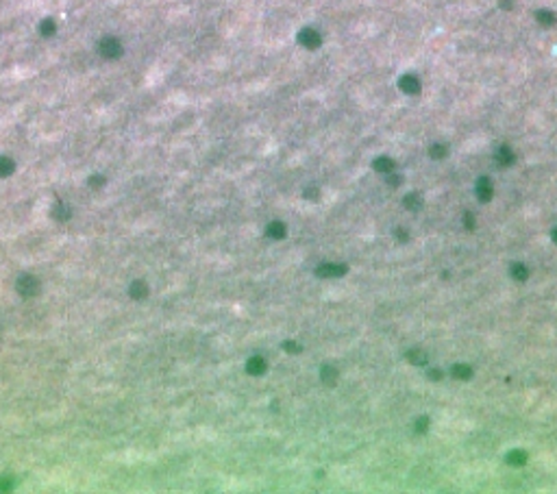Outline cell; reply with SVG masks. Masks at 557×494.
Masks as SVG:
<instances>
[{
	"label": "cell",
	"instance_id": "5bb4252c",
	"mask_svg": "<svg viewBox=\"0 0 557 494\" xmlns=\"http://www.w3.org/2000/svg\"><path fill=\"white\" fill-rule=\"evenodd\" d=\"M133 296L138 298V296H146V286L144 283H135L133 286Z\"/></svg>",
	"mask_w": 557,
	"mask_h": 494
},
{
	"label": "cell",
	"instance_id": "7a4b0ae2",
	"mask_svg": "<svg viewBox=\"0 0 557 494\" xmlns=\"http://www.w3.org/2000/svg\"><path fill=\"white\" fill-rule=\"evenodd\" d=\"M37 290H40V283L33 277H29V274H24V277L17 279V292H20V294L33 296V294H37Z\"/></svg>",
	"mask_w": 557,
	"mask_h": 494
},
{
	"label": "cell",
	"instance_id": "8992f818",
	"mask_svg": "<svg viewBox=\"0 0 557 494\" xmlns=\"http://www.w3.org/2000/svg\"><path fill=\"white\" fill-rule=\"evenodd\" d=\"M40 31H42L44 37H50V35H54V31H57V24H54L50 17H46V20L40 24Z\"/></svg>",
	"mask_w": 557,
	"mask_h": 494
},
{
	"label": "cell",
	"instance_id": "6da1fadb",
	"mask_svg": "<svg viewBox=\"0 0 557 494\" xmlns=\"http://www.w3.org/2000/svg\"><path fill=\"white\" fill-rule=\"evenodd\" d=\"M98 52L103 54L105 59H118L122 54V44L118 42L116 37H105V40H100V44H98Z\"/></svg>",
	"mask_w": 557,
	"mask_h": 494
},
{
	"label": "cell",
	"instance_id": "52a82bcc",
	"mask_svg": "<svg viewBox=\"0 0 557 494\" xmlns=\"http://www.w3.org/2000/svg\"><path fill=\"white\" fill-rule=\"evenodd\" d=\"M477 194H479L481 198H490L492 187H490V181H488V179H481V181L477 183Z\"/></svg>",
	"mask_w": 557,
	"mask_h": 494
},
{
	"label": "cell",
	"instance_id": "2e32d148",
	"mask_svg": "<svg viewBox=\"0 0 557 494\" xmlns=\"http://www.w3.org/2000/svg\"><path fill=\"white\" fill-rule=\"evenodd\" d=\"M498 159L503 161V163H509L511 159H514V155H511L507 148H501V153H498Z\"/></svg>",
	"mask_w": 557,
	"mask_h": 494
},
{
	"label": "cell",
	"instance_id": "7c38bea8",
	"mask_svg": "<svg viewBox=\"0 0 557 494\" xmlns=\"http://www.w3.org/2000/svg\"><path fill=\"white\" fill-rule=\"evenodd\" d=\"M537 20L542 24H553L555 22V15L551 11H537Z\"/></svg>",
	"mask_w": 557,
	"mask_h": 494
},
{
	"label": "cell",
	"instance_id": "d6986e66",
	"mask_svg": "<svg viewBox=\"0 0 557 494\" xmlns=\"http://www.w3.org/2000/svg\"><path fill=\"white\" fill-rule=\"evenodd\" d=\"M553 237H555V242H557V231H555V233H553Z\"/></svg>",
	"mask_w": 557,
	"mask_h": 494
},
{
	"label": "cell",
	"instance_id": "e0dca14e",
	"mask_svg": "<svg viewBox=\"0 0 557 494\" xmlns=\"http://www.w3.org/2000/svg\"><path fill=\"white\" fill-rule=\"evenodd\" d=\"M511 272H516V277H518V279H525V268H523V266L511 268Z\"/></svg>",
	"mask_w": 557,
	"mask_h": 494
},
{
	"label": "cell",
	"instance_id": "30bf717a",
	"mask_svg": "<svg viewBox=\"0 0 557 494\" xmlns=\"http://www.w3.org/2000/svg\"><path fill=\"white\" fill-rule=\"evenodd\" d=\"M263 368H266V364H263L261 357H253V359L248 362V370H251V372H261Z\"/></svg>",
	"mask_w": 557,
	"mask_h": 494
},
{
	"label": "cell",
	"instance_id": "5b68a950",
	"mask_svg": "<svg viewBox=\"0 0 557 494\" xmlns=\"http://www.w3.org/2000/svg\"><path fill=\"white\" fill-rule=\"evenodd\" d=\"M15 170V163L11 157H0V177H9Z\"/></svg>",
	"mask_w": 557,
	"mask_h": 494
},
{
	"label": "cell",
	"instance_id": "8fae6325",
	"mask_svg": "<svg viewBox=\"0 0 557 494\" xmlns=\"http://www.w3.org/2000/svg\"><path fill=\"white\" fill-rule=\"evenodd\" d=\"M453 372H455V377H457V379H468L470 377V368H468V366H455Z\"/></svg>",
	"mask_w": 557,
	"mask_h": 494
},
{
	"label": "cell",
	"instance_id": "4fadbf2b",
	"mask_svg": "<svg viewBox=\"0 0 557 494\" xmlns=\"http://www.w3.org/2000/svg\"><path fill=\"white\" fill-rule=\"evenodd\" d=\"M507 460H509V464H516V466H518V464H523V462H525V453H520V451H516V453H509Z\"/></svg>",
	"mask_w": 557,
	"mask_h": 494
},
{
	"label": "cell",
	"instance_id": "ac0fdd59",
	"mask_svg": "<svg viewBox=\"0 0 557 494\" xmlns=\"http://www.w3.org/2000/svg\"><path fill=\"white\" fill-rule=\"evenodd\" d=\"M442 155H446V148H442V146H435V148H433V157H442Z\"/></svg>",
	"mask_w": 557,
	"mask_h": 494
},
{
	"label": "cell",
	"instance_id": "3957f363",
	"mask_svg": "<svg viewBox=\"0 0 557 494\" xmlns=\"http://www.w3.org/2000/svg\"><path fill=\"white\" fill-rule=\"evenodd\" d=\"M298 40H300V44H305L307 48H318L320 42H322V37L314 29H303V31H300V37Z\"/></svg>",
	"mask_w": 557,
	"mask_h": 494
},
{
	"label": "cell",
	"instance_id": "ba28073f",
	"mask_svg": "<svg viewBox=\"0 0 557 494\" xmlns=\"http://www.w3.org/2000/svg\"><path fill=\"white\" fill-rule=\"evenodd\" d=\"M374 168L381 170V172H392V170H394V161H392V159H386V157H381V159L374 161Z\"/></svg>",
	"mask_w": 557,
	"mask_h": 494
},
{
	"label": "cell",
	"instance_id": "277c9868",
	"mask_svg": "<svg viewBox=\"0 0 557 494\" xmlns=\"http://www.w3.org/2000/svg\"><path fill=\"white\" fill-rule=\"evenodd\" d=\"M400 89L407 91V94H416V91H420V83H418V79L412 77V74H405L403 79H400Z\"/></svg>",
	"mask_w": 557,
	"mask_h": 494
},
{
	"label": "cell",
	"instance_id": "9a60e30c",
	"mask_svg": "<svg viewBox=\"0 0 557 494\" xmlns=\"http://www.w3.org/2000/svg\"><path fill=\"white\" fill-rule=\"evenodd\" d=\"M268 233H270V235H275V237H281V235H283V226H281L279 222H275V224H270V229H268Z\"/></svg>",
	"mask_w": 557,
	"mask_h": 494
},
{
	"label": "cell",
	"instance_id": "9c48e42d",
	"mask_svg": "<svg viewBox=\"0 0 557 494\" xmlns=\"http://www.w3.org/2000/svg\"><path fill=\"white\" fill-rule=\"evenodd\" d=\"M318 272H320L322 277H337V274L344 272V268H340V266H322Z\"/></svg>",
	"mask_w": 557,
	"mask_h": 494
}]
</instances>
